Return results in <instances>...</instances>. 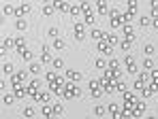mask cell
Returning <instances> with one entry per match:
<instances>
[{
    "instance_id": "cell-1",
    "label": "cell",
    "mask_w": 158,
    "mask_h": 119,
    "mask_svg": "<svg viewBox=\"0 0 158 119\" xmlns=\"http://www.w3.org/2000/svg\"><path fill=\"white\" fill-rule=\"evenodd\" d=\"M81 92H79V87H75L73 85V81H66V85L62 87V98H75V96H79Z\"/></svg>"
},
{
    "instance_id": "cell-2",
    "label": "cell",
    "mask_w": 158,
    "mask_h": 119,
    "mask_svg": "<svg viewBox=\"0 0 158 119\" xmlns=\"http://www.w3.org/2000/svg\"><path fill=\"white\" fill-rule=\"evenodd\" d=\"M103 85H101V81H90V96L92 98H98V96H103Z\"/></svg>"
},
{
    "instance_id": "cell-3",
    "label": "cell",
    "mask_w": 158,
    "mask_h": 119,
    "mask_svg": "<svg viewBox=\"0 0 158 119\" xmlns=\"http://www.w3.org/2000/svg\"><path fill=\"white\" fill-rule=\"evenodd\" d=\"M143 111H145V104H143L141 100H137V102H135V106L131 109V117H141V115H143Z\"/></svg>"
},
{
    "instance_id": "cell-4",
    "label": "cell",
    "mask_w": 158,
    "mask_h": 119,
    "mask_svg": "<svg viewBox=\"0 0 158 119\" xmlns=\"http://www.w3.org/2000/svg\"><path fill=\"white\" fill-rule=\"evenodd\" d=\"M75 38L77 41H83L85 38V28H83V24H75Z\"/></svg>"
},
{
    "instance_id": "cell-5",
    "label": "cell",
    "mask_w": 158,
    "mask_h": 119,
    "mask_svg": "<svg viewBox=\"0 0 158 119\" xmlns=\"http://www.w3.org/2000/svg\"><path fill=\"white\" fill-rule=\"evenodd\" d=\"M32 11V6L30 4H22L19 9H15V17H24V15H28Z\"/></svg>"
},
{
    "instance_id": "cell-6",
    "label": "cell",
    "mask_w": 158,
    "mask_h": 119,
    "mask_svg": "<svg viewBox=\"0 0 158 119\" xmlns=\"http://www.w3.org/2000/svg\"><path fill=\"white\" fill-rule=\"evenodd\" d=\"M126 68H128L131 74H135V72L139 70V68H137V64H135V58H132V55H126Z\"/></svg>"
},
{
    "instance_id": "cell-7",
    "label": "cell",
    "mask_w": 158,
    "mask_h": 119,
    "mask_svg": "<svg viewBox=\"0 0 158 119\" xmlns=\"http://www.w3.org/2000/svg\"><path fill=\"white\" fill-rule=\"evenodd\" d=\"M66 79L75 83V81H81V79H83V74H81V72H77V70H66Z\"/></svg>"
},
{
    "instance_id": "cell-8",
    "label": "cell",
    "mask_w": 158,
    "mask_h": 119,
    "mask_svg": "<svg viewBox=\"0 0 158 119\" xmlns=\"http://www.w3.org/2000/svg\"><path fill=\"white\" fill-rule=\"evenodd\" d=\"M39 87H41L39 81H32V83H28L26 89H28V94H30V96H36V94H39Z\"/></svg>"
},
{
    "instance_id": "cell-9",
    "label": "cell",
    "mask_w": 158,
    "mask_h": 119,
    "mask_svg": "<svg viewBox=\"0 0 158 119\" xmlns=\"http://www.w3.org/2000/svg\"><path fill=\"white\" fill-rule=\"evenodd\" d=\"M98 51H101V53H105V55H109V53H111V45L105 43V41H101V43H98Z\"/></svg>"
},
{
    "instance_id": "cell-10",
    "label": "cell",
    "mask_w": 158,
    "mask_h": 119,
    "mask_svg": "<svg viewBox=\"0 0 158 119\" xmlns=\"http://www.w3.org/2000/svg\"><path fill=\"white\" fill-rule=\"evenodd\" d=\"M53 6H56V9H60V11H64V13H69V11H71V6H69V4H64L62 0H53Z\"/></svg>"
},
{
    "instance_id": "cell-11",
    "label": "cell",
    "mask_w": 158,
    "mask_h": 119,
    "mask_svg": "<svg viewBox=\"0 0 158 119\" xmlns=\"http://www.w3.org/2000/svg\"><path fill=\"white\" fill-rule=\"evenodd\" d=\"M96 9H98V13H101V15L109 13V11H107V0H98V2H96Z\"/></svg>"
},
{
    "instance_id": "cell-12",
    "label": "cell",
    "mask_w": 158,
    "mask_h": 119,
    "mask_svg": "<svg viewBox=\"0 0 158 119\" xmlns=\"http://www.w3.org/2000/svg\"><path fill=\"white\" fill-rule=\"evenodd\" d=\"M43 115H45L47 119H53V117H56V111H53V106H49V104H47V106L43 109Z\"/></svg>"
},
{
    "instance_id": "cell-13",
    "label": "cell",
    "mask_w": 158,
    "mask_h": 119,
    "mask_svg": "<svg viewBox=\"0 0 158 119\" xmlns=\"http://www.w3.org/2000/svg\"><path fill=\"white\" fill-rule=\"evenodd\" d=\"M41 60H43L45 64H49V62H53V58H49V51H47V47H43V53H41Z\"/></svg>"
},
{
    "instance_id": "cell-14",
    "label": "cell",
    "mask_w": 158,
    "mask_h": 119,
    "mask_svg": "<svg viewBox=\"0 0 158 119\" xmlns=\"http://www.w3.org/2000/svg\"><path fill=\"white\" fill-rule=\"evenodd\" d=\"M34 98H36L39 102H47V100H49V94H45V92H39V94L34 96Z\"/></svg>"
},
{
    "instance_id": "cell-15",
    "label": "cell",
    "mask_w": 158,
    "mask_h": 119,
    "mask_svg": "<svg viewBox=\"0 0 158 119\" xmlns=\"http://www.w3.org/2000/svg\"><path fill=\"white\" fill-rule=\"evenodd\" d=\"M15 28H17V30H26L28 24L24 22V19H22V17H17V22H15Z\"/></svg>"
},
{
    "instance_id": "cell-16",
    "label": "cell",
    "mask_w": 158,
    "mask_h": 119,
    "mask_svg": "<svg viewBox=\"0 0 158 119\" xmlns=\"http://www.w3.org/2000/svg\"><path fill=\"white\" fill-rule=\"evenodd\" d=\"M17 53H19L22 58H26V60H30V58H32V51H30V49H22V51H17Z\"/></svg>"
},
{
    "instance_id": "cell-17",
    "label": "cell",
    "mask_w": 158,
    "mask_h": 119,
    "mask_svg": "<svg viewBox=\"0 0 158 119\" xmlns=\"http://www.w3.org/2000/svg\"><path fill=\"white\" fill-rule=\"evenodd\" d=\"M94 115L103 117V115H105V106H101V104H98V106H94Z\"/></svg>"
},
{
    "instance_id": "cell-18",
    "label": "cell",
    "mask_w": 158,
    "mask_h": 119,
    "mask_svg": "<svg viewBox=\"0 0 158 119\" xmlns=\"http://www.w3.org/2000/svg\"><path fill=\"white\" fill-rule=\"evenodd\" d=\"M124 34H126V38H132V26L131 24L124 26Z\"/></svg>"
},
{
    "instance_id": "cell-19",
    "label": "cell",
    "mask_w": 158,
    "mask_h": 119,
    "mask_svg": "<svg viewBox=\"0 0 158 119\" xmlns=\"http://www.w3.org/2000/svg\"><path fill=\"white\" fill-rule=\"evenodd\" d=\"M143 66H145V70H154V60H145Z\"/></svg>"
},
{
    "instance_id": "cell-20",
    "label": "cell",
    "mask_w": 158,
    "mask_h": 119,
    "mask_svg": "<svg viewBox=\"0 0 158 119\" xmlns=\"http://www.w3.org/2000/svg\"><path fill=\"white\" fill-rule=\"evenodd\" d=\"M131 45H132V38H124V41H122V49H126V51H128Z\"/></svg>"
},
{
    "instance_id": "cell-21",
    "label": "cell",
    "mask_w": 158,
    "mask_h": 119,
    "mask_svg": "<svg viewBox=\"0 0 158 119\" xmlns=\"http://www.w3.org/2000/svg\"><path fill=\"white\" fill-rule=\"evenodd\" d=\"M53 9H56L53 4H45V9H43V13H45V15H52V13H53Z\"/></svg>"
},
{
    "instance_id": "cell-22",
    "label": "cell",
    "mask_w": 158,
    "mask_h": 119,
    "mask_svg": "<svg viewBox=\"0 0 158 119\" xmlns=\"http://www.w3.org/2000/svg\"><path fill=\"white\" fill-rule=\"evenodd\" d=\"M53 47L56 49H64V41H62V38H56V41H53Z\"/></svg>"
},
{
    "instance_id": "cell-23",
    "label": "cell",
    "mask_w": 158,
    "mask_h": 119,
    "mask_svg": "<svg viewBox=\"0 0 158 119\" xmlns=\"http://www.w3.org/2000/svg\"><path fill=\"white\" fill-rule=\"evenodd\" d=\"M30 72H32V74H39V72H41V66H39V64H30Z\"/></svg>"
},
{
    "instance_id": "cell-24",
    "label": "cell",
    "mask_w": 158,
    "mask_h": 119,
    "mask_svg": "<svg viewBox=\"0 0 158 119\" xmlns=\"http://www.w3.org/2000/svg\"><path fill=\"white\" fill-rule=\"evenodd\" d=\"M24 115H26V117H34V109H32V106H26V109H24Z\"/></svg>"
},
{
    "instance_id": "cell-25",
    "label": "cell",
    "mask_w": 158,
    "mask_h": 119,
    "mask_svg": "<svg viewBox=\"0 0 158 119\" xmlns=\"http://www.w3.org/2000/svg\"><path fill=\"white\" fill-rule=\"evenodd\" d=\"M128 11H131V13L137 11V0H128Z\"/></svg>"
},
{
    "instance_id": "cell-26",
    "label": "cell",
    "mask_w": 158,
    "mask_h": 119,
    "mask_svg": "<svg viewBox=\"0 0 158 119\" xmlns=\"http://www.w3.org/2000/svg\"><path fill=\"white\" fill-rule=\"evenodd\" d=\"M2 70H4V74H11V72H13V66H11V64L6 62V64L2 66Z\"/></svg>"
},
{
    "instance_id": "cell-27",
    "label": "cell",
    "mask_w": 158,
    "mask_h": 119,
    "mask_svg": "<svg viewBox=\"0 0 158 119\" xmlns=\"http://www.w3.org/2000/svg\"><path fill=\"white\" fill-rule=\"evenodd\" d=\"M53 66H56V68H62V66H64V62H62L60 58H53Z\"/></svg>"
},
{
    "instance_id": "cell-28",
    "label": "cell",
    "mask_w": 158,
    "mask_h": 119,
    "mask_svg": "<svg viewBox=\"0 0 158 119\" xmlns=\"http://www.w3.org/2000/svg\"><path fill=\"white\" fill-rule=\"evenodd\" d=\"M143 51H145L148 55H152V53H154V45H145V47H143Z\"/></svg>"
},
{
    "instance_id": "cell-29",
    "label": "cell",
    "mask_w": 158,
    "mask_h": 119,
    "mask_svg": "<svg viewBox=\"0 0 158 119\" xmlns=\"http://www.w3.org/2000/svg\"><path fill=\"white\" fill-rule=\"evenodd\" d=\"M53 111H56V115H62L64 109H62V104H53Z\"/></svg>"
},
{
    "instance_id": "cell-30",
    "label": "cell",
    "mask_w": 158,
    "mask_h": 119,
    "mask_svg": "<svg viewBox=\"0 0 158 119\" xmlns=\"http://www.w3.org/2000/svg\"><path fill=\"white\" fill-rule=\"evenodd\" d=\"M150 22H152L150 17H141V22H139V24H141V26H145V28H148V26H150Z\"/></svg>"
},
{
    "instance_id": "cell-31",
    "label": "cell",
    "mask_w": 158,
    "mask_h": 119,
    "mask_svg": "<svg viewBox=\"0 0 158 119\" xmlns=\"http://www.w3.org/2000/svg\"><path fill=\"white\" fill-rule=\"evenodd\" d=\"M96 66H98V68H105V66H107L105 60H101V58H98V60H96Z\"/></svg>"
},
{
    "instance_id": "cell-32",
    "label": "cell",
    "mask_w": 158,
    "mask_h": 119,
    "mask_svg": "<svg viewBox=\"0 0 158 119\" xmlns=\"http://www.w3.org/2000/svg\"><path fill=\"white\" fill-rule=\"evenodd\" d=\"M4 13H6V15L13 13V6H11V4H4Z\"/></svg>"
},
{
    "instance_id": "cell-33",
    "label": "cell",
    "mask_w": 158,
    "mask_h": 119,
    "mask_svg": "<svg viewBox=\"0 0 158 119\" xmlns=\"http://www.w3.org/2000/svg\"><path fill=\"white\" fill-rule=\"evenodd\" d=\"M4 104H13V96H4Z\"/></svg>"
},
{
    "instance_id": "cell-34",
    "label": "cell",
    "mask_w": 158,
    "mask_h": 119,
    "mask_svg": "<svg viewBox=\"0 0 158 119\" xmlns=\"http://www.w3.org/2000/svg\"><path fill=\"white\" fill-rule=\"evenodd\" d=\"M152 81H158V70H156V68L152 70Z\"/></svg>"
},
{
    "instance_id": "cell-35",
    "label": "cell",
    "mask_w": 158,
    "mask_h": 119,
    "mask_svg": "<svg viewBox=\"0 0 158 119\" xmlns=\"http://www.w3.org/2000/svg\"><path fill=\"white\" fill-rule=\"evenodd\" d=\"M152 9H154V11L158 9V0H152Z\"/></svg>"
},
{
    "instance_id": "cell-36",
    "label": "cell",
    "mask_w": 158,
    "mask_h": 119,
    "mask_svg": "<svg viewBox=\"0 0 158 119\" xmlns=\"http://www.w3.org/2000/svg\"><path fill=\"white\" fill-rule=\"evenodd\" d=\"M81 2H83V4H88V2H90V0H81Z\"/></svg>"
},
{
    "instance_id": "cell-37",
    "label": "cell",
    "mask_w": 158,
    "mask_h": 119,
    "mask_svg": "<svg viewBox=\"0 0 158 119\" xmlns=\"http://www.w3.org/2000/svg\"><path fill=\"white\" fill-rule=\"evenodd\" d=\"M148 119H156V117H154V115H152V117H148Z\"/></svg>"
},
{
    "instance_id": "cell-38",
    "label": "cell",
    "mask_w": 158,
    "mask_h": 119,
    "mask_svg": "<svg viewBox=\"0 0 158 119\" xmlns=\"http://www.w3.org/2000/svg\"><path fill=\"white\" fill-rule=\"evenodd\" d=\"M43 2H49V0H43Z\"/></svg>"
}]
</instances>
